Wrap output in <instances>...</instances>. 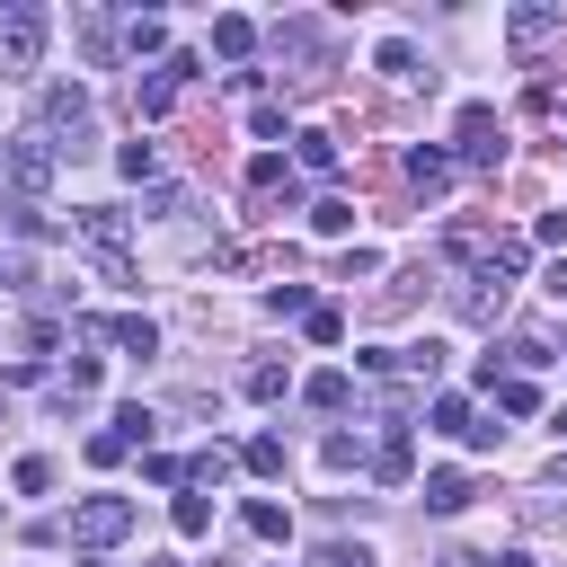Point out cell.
I'll return each mask as SVG.
<instances>
[{"mask_svg": "<svg viewBox=\"0 0 567 567\" xmlns=\"http://www.w3.org/2000/svg\"><path fill=\"white\" fill-rule=\"evenodd\" d=\"M35 133L53 142V151H89V133H97V106H89V89H71V80H53L44 97H35Z\"/></svg>", "mask_w": 567, "mask_h": 567, "instance_id": "1", "label": "cell"}, {"mask_svg": "<svg viewBox=\"0 0 567 567\" xmlns=\"http://www.w3.org/2000/svg\"><path fill=\"white\" fill-rule=\"evenodd\" d=\"M53 168H62V151H53V142H44V133H18V142H9V151H0V177H9V186H18V204H35V195H44V186H53Z\"/></svg>", "mask_w": 567, "mask_h": 567, "instance_id": "2", "label": "cell"}, {"mask_svg": "<svg viewBox=\"0 0 567 567\" xmlns=\"http://www.w3.org/2000/svg\"><path fill=\"white\" fill-rule=\"evenodd\" d=\"M44 27H53V18H44V9H27V0H9V9H0V71H9V80L44 62Z\"/></svg>", "mask_w": 567, "mask_h": 567, "instance_id": "3", "label": "cell"}, {"mask_svg": "<svg viewBox=\"0 0 567 567\" xmlns=\"http://www.w3.org/2000/svg\"><path fill=\"white\" fill-rule=\"evenodd\" d=\"M124 532H133V496H80L71 505V540L80 549H115Z\"/></svg>", "mask_w": 567, "mask_h": 567, "instance_id": "4", "label": "cell"}, {"mask_svg": "<svg viewBox=\"0 0 567 567\" xmlns=\"http://www.w3.org/2000/svg\"><path fill=\"white\" fill-rule=\"evenodd\" d=\"M186 80H195V53H168L159 71H142V80H133V106H142V115H168Z\"/></svg>", "mask_w": 567, "mask_h": 567, "instance_id": "5", "label": "cell"}, {"mask_svg": "<svg viewBox=\"0 0 567 567\" xmlns=\"http://www.w3.org/2000/svg\"><path fill=\"white\" fill-rule=\"evenodd\" d=\"M461 159H470V168H496V159H505V124H496V106H461Z\"/></svg>", "mask_w": 567, "mask_h": 567, "instance_id": "6", "label": "cell"}, {"mask_svg": "<svg viewBox=\"0 0 567 567\" xmlns=\"http://www.w3.org/2000/svg\"><path fill=\"white\" fill-rule=\"evenodd\" d=\"M71 230H80L97 257H124V230H133V221H124V204H80V213H71Z\"/></svg>", "mask_w": 567, "mask_h": 567, "instance_id": "7", "label": "cell"}, {"mask_svg": "<svg viewBox=\"0 0 567 567\" xmlns=\"http://www.w3.org/2000/svg\"><path fill=\"white\" fill-rule=\"evenodd\" d=\"M80 337H106V346H124V354H159V328H151L142 310H124V319H80Z\"/></svg>", "mask_w": 567, "mask_h": 567, "instance_id": "8", "label": "cell"}, {"mask_svg": "<svg viewBox=\"0 0 567 567\" xmlns=\"http://www.w3.org/2000/svg\"><path fill=\"white\" fill-rule=\"evenodd\" d=\"M549 35H567V9H514V18H505V44H514V53H532V44H549Z\"/></svg>", "mask_w": 567, "mask_h": 567, "instance_id": "9", "label": "cell"}, {"mask_svg": "<svg viewBox=\"0 0 567 567\" xmlns=\"http://www.w3.org/2000/svg\"><path fill=\"white\" fill-rule=\"evenodd\" d=\"M470 496H478V478H470V470H434V478H425V514H461Z\"/></svg>", "mask_w": 567, "mask_h": 567, "instance_id": "10", "label": "cell"}, {"mask_svg": "<svg viewBox=\"0 0 567 567\" xmlns=\"http://www.w3.org/2000/svg\"><path fill=\"white\" fill-rule=\"evenodd\" d=\"M248 195H257V204H292V168H284L275 151H266V159H248Z\"/></svg>", "mask_w": 567, "mask_h": 567, "instance_id": "11", "label": "cell"}, {"mask_svg": "<svg viewBox=\"0 0 567 567\" xmlns=\"http://www.w3.org/2000/svg\"><path fill=\"white\" fill-rule=\"evenodd\" d=\"M213 53L221 62H248L257 53V18H213Z\"/></svg>", "mask_w": 567, "mask_h": 567, "instance_id": "12", "label": "cell"}, {"mask_svg": "<svg viewBox=\"0 0 567 567\" xmlns=\"http://www.w3.org/2000/svg\"><path fill=\"white\" fill-rule=\"evenodd\" d=\"M408 177H416L425 195H443V186H452V159H443L434 142H416V151H408Z\"/></svg>", "mask_w": 567, "mask_h": 567, "instance_id": "13", "label": "cell"}, {"mask_svg": "<svg viewBox=\"0 0 567 567\" xmlns=\"http://www.w3.org/2000/svg\"><path fill=\"white\" fill-rule=\"evenodd\" d=\"M408 470H416V461H408V434H390V443L372 452V478H381V487H408Z\"/></svg>", "mask_w": 567, "mask_h": 567, "instance_id": "14", "label": "cell"}, {"mask_svg": "<svg viewBox=\"0 0 567 567\" xmlns=\"http://www.w3.org/2000/svg\"><path fill=\"white\" fill-rule=\"evenodd\" d=\"M399 372H408V381H434V372H443V346H434V337L399 346Z\"/></svg>", "mask_w": 567, "mask_h": 567, "instance_id": "15", "label": "cell"}, {"mask_svg": "<svg viewBox=\"0 0 567 567\" xmlns=\"http://www.w3.org/2000/svg\"><path fill=\"white\" fill-rule=\"evenodd\" d=\"M346 390H354L346 372H310V381H301V399H310V408H346Z\"/></svg>", "mask_w": 567, "mask_h": 567, "instance_id": "16", "label": "cell"}, {"mask_svg": "<svg viewBox=\"0 0 567 567\" xmlns=\"http://www.w3.org/2000/svg\"><path fill=\"white\" fill-rule=\"evenodd\" d=\"M425 425H434V434H470V399H452V390H443V399L425 408Z\"/></svg>", "mask_w": 567, "mask_h": 567, "instance_id": "17", "label": "cell"}, {"mask_svg": "<svg viewBox=\"0 0 567 567\" xmlns=\"http://www.w3.org/2000/svg\"><path fill=\"white\" fill-rule=\"evenodd\" d=\"M239 461H248V470H257V478H284V434H257V443H248V452H239Z\"/></svg>", "mask_w": 567, "mask_h": 567, "instance_id": "18", "label": "cell"}, {"mask_svg": "<svg viewBox=\"0 0 567 567\" xmlns=\"http://www.w3.org/2000/svg\"><path fill=\"white\" fill-rule=\"evenodd\" d=\"M239 523H248L257 540H284V505H275V496H248V514H239Z\"/></svg>", "mask_w": 567, "mask_h": 567, "instance_id": "19", "label": "cell"}, {"mask_svg": "<svg viewBox=\"0 0 567 567\" xmlns=\"http://www.w3.org/2000/svg\"><path fill=\"white\" fill-rule=\"evenodd\" d=\"M124 44H133V62H142V53H159V62H168V27H159V18H133V35H124Z\"/></svg>", "mask_w": 567, "mask_h": 567, "instance_id": "20", "label": "cell"}, {"mask_svg": "<svg viewBox=\"0 0 567 567\" xmlns=\"http://www.w3.org/2000/svg\"><path fill=\"white\" fill-rule=\"evenodd\" d=\"M381 71H390V80H425V71H416V44H408V35H390V44H381Z\"/></svg>", "mask_w": 567, "mask_h": 567, "instance_id": "21", "label": "cell"}, {"mask_svg": "<svg viewBox=\"0 0 567 567\" xmlns=\"http://www.w3.org/2000/svg\"><path fill=\"white\" fill-rule=\"evenodd\" d=\"M115 168H124V177H159V142H124Z\"/></svg>", "mask_w": 567, "mask_h": 567, "instance_id": "22", "label": "cell"}, {"mask_svg": "<svg viewBox=\"0 0 567 567\" xmlns=\"http://www.w3.org/2000/svg\"><path fill=\"white\" fill-rule=\"evenodd\" d=\"M266 310H275V319H310V310H319V301H310V292H301V284H275V292H266Z\"/></svg>", "mask_w": 567, "mask_h": 567, "instance_id": "23", "label": "cell"}, {"mask_svg": "<svg viewBox=\"0 0 567 567\" xmlns=\"http://www.w3.org/2000/svg\"><path fill=\"white\" fill-rule=\"evenodd\" d=\"M115 434H124V443H151V434H159V416L133 399V408H115Z\"/></svg>", "mask_w": 567, "mask_h": 567, "instance_id": "24", "label": "cell"}, {"mask_svg": "<svg viewBox=\"0 0 567 567\" xmlns=\"http://www.w3.org/2000/svg\"><path fill=\"white\" fill-rule=\"evenodd\" d=\"M186 478H204V487H221V478H230V452H221V443H204V452L186 461Z\"/></svg>", "mask_w": 567, "mask_h": 567, "instance_id": "25", "label": "cell"}, {"mask_svg": "<svg viewBox=\"0 0 567 567\" xmlns=\"http://www.w3.org/2000/svg\"><path fill=\"white\" fill-rule=\"evenodd\" d=\"M9 478H18V496H44V487H53V461H44V452H27Z\"/></svg>", "mask_w": 567, "mask_h": 567, "instance_id": "26", "label": "cell"}, {"mask_svg": "<svg viewBox=\"0 0 567 567\" xmlns=\"http://www.w3.org/2000/svg\"><path fill=\"white\" fill-rule=\"evenodd\" d=\"M80 44H89V53H97V62H106V53H115V27H106V9H89V18H80Z\"/></svg>", "mask_w": 567, "mask_h": 567, "instance_id": "27", "label": "cell"}, {"mask_svg": "<svg viewBox=\"0 0 567 567\" xmlns=\"http://www.w3.org/2000/svg\"><path fill=\"white\" fill-rule=\"evenodd\" d=\"M496 408H505V416H532L540 390H532V381H496Z\"/></svg>", "mask_w": 567, "mask_h": 567, "instance_id": "28", "label": "cell"}, {"mask_svg": "<svg viewBox=\"0 0 567 567\" xmlns=\"http://www.w3.org/2000/svg\"><path fill=\"white\" fill-rule=\"evenodd\" d=\"M177 532L204 540V532H213V505H204V496H177Z\"/></svg>", "mask_w": 567, "mask_h": 567, "instance_id": "29", "label": "cell"}, {"mask_svg": "<svg viewBox=\"0 0 567 567\" xmlns=\"http://www.w3.org/2000/svg\"><path fill=\"white\" fill-rule=\"evenodd\" d=\"M301 168H319V177H328V168H337V142H328V133H301Z\"/></svg>", "mask_w": 567, "mask_h": 567, "instance_id": "30", "label": "cell"}, {"mask_svg": "<svg viewBox=\"0 0 567 567\" xmlns=\"http://www.w3.org/2000/svg\"><path fill=\"white\" fill-rule=\"evenodd\" d=\"M310 221H319V230H328V239H337V230H346V221H354V204H346V195H328V204H310Z\"/></svg>", "mask_w": 567, "mask_h": 567, "instance_id": "31", "label": "cell"}, {"mask_svg": "<svg viewBox=\"0 0 567 567\" xmlns=\"http://www.w3.org/2000/svg\"><path fill=\"white\" fill-rule=\"evenodd\" d=\"M248 399H284V363H248Z\"/></svg>", "mask_w": 567, "mask_h": 567, "instance_id": "32", "label": "cell"}, {"mask_svg": "<svg viewBox=\"0 0 567 567\" xmlns=\"http://www.w3.org/2000/svg\"><path fill=\"white\" fill-rule=\"evenodd\" d=\"M124 452H133V443H124V434H115V425H106V434H89V461H97V470H115V461H124Z\"/></svg>", "mask_w": 567, "mask_h": 567, "instance_id": "33", "label": "cell"}, {"mask_svg": "<svg viewBox=\"0 0 567 567\" xmlns=\"http://www.w3.org/2000/svg\"><path fill=\"white\" fill-rule=\"evenodd\" d=\"M310 567H372V549H363V540H354V549H346V540H328Z\"/></svg>", "mask_w": 567, "mask_h": 567, "instance_id": "34", "label": "cell"}, {"mask_svg": "<svg viewBox=\"0 0 567 567\" xmlns=\"http://www.w3.org/2000/svg\"><path fill=\"white\" fill-rule=\"evenodd\" d=\"M301 328H310V337H319V346H337V337H346V310H310V319H301Z\"/></svg>", "mask_w": 567, "mask_h": 567, "instance_id": "35", "label": "cell"}, {"mask_svg": "<svg viewBox=\"0 0 567 567\" xmlns=\"http://www.w3.org/2000/svg\"><path fill=\"white\" fill-rule=\"evenodd\" d=\"M532 239H549V248H567V213H540V230Z\"/></svg>", "mask_w": 567, "mask_h": 567, "instance_id": "36", "label": "cell"}, {"mask_svg": "<svg viewBox=\"0 0 567 567\" xmlns=\"http://www.w3.org/2000/svg\"><path fill=\"white\" fill-rule=\"evenodd\" d=\"M532 523H567V505L558 496H532Z\"/></svg>", "mask_w": 567, "mask_h": 567, "instance_id": "37", "label": "cell"}, {"mask_svg": "<svg viewBox=\"0 0 567 567\" xmlns=\"http://www.w3.org/2000/svg\"><path fill=\"white\" fill-rule=\"evenodd\" d=\"M540 292H549V301H567V257H558V266L540 275Z\"/></svg>", "mask_w": 567, "mask_h": 567, "instance_id": "38", "label": "cell"}, {"mask_svg": "<svg viewBox=\"0 0 567 567\" xmlns=\"http://www.w3.org/2000/svg\"><path fill=\"white\" fill-rule=\"evenodd\" d=\"M478 567H532V558H523V549H505V558H478Z\"/></svg>", "mask_w": 567, "mask_h": 567, "instance_id": "39", "label": "cell"}, {"mask_svg": "<svg viewBox=\"0 0 567 567\" xmlns=\"http://www.w3.org/2000/svg\"><path fill=\"white\" fill-rule=\"evenodd\" d=\"M549 425H558V443H567V408H558V416H549Z\"/></svg>", "mask_w": 567, "mask_h": 567, "instance_id": "40", "label": "cell"}, {"mask_svg": "<svg viewBox=\"0 0 567 567\" xmlns=\"http://www.w3.org/2000/svg\"><path fill=\"white\" fill-rule=\"evenodd\" d=\"M558 487H567V461H558Z\"/></svg>", "mask_w": 567, "mask_h": 567, "instance_id": "41", "label": "cell"}, {"mask_svg": "<svg viewBox=\"0 0 567 567\" xmlns=\"http://www.w3.org/2000/svg\"><path fill=\"white\" fill-rule=\"evenodd\" d=\"M151 567H177V558H151Z\"/></svg>", "mask_w": 567, "mask_h": 567, "instance_id": "42", "label": "cell"}]
</instances>
